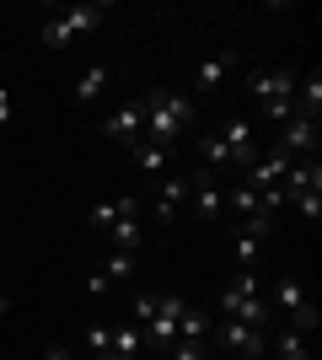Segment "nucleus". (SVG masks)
<instances>
[{
    "instance_id": "obj_1",
    "label": "nucleus",
    "mask_w": 322,
    "mask_h": 360,
    "mask_svg": "<svg viewBox=\"0 0 322 360\" xmlns=\"http://www.w3.org/2000/svg\"><path fill=\"white\" fill-rule=\"evenodd\" d=\"M188 124H194V103H183L177 91H151L145 97V146L172 150Z\"/></svg>"
},
{
    "instance_id": "obj_2",
    "label": "nucleus",
    "mask_w": 322,
    "mask_h": 360,
    "mask_svg": "<svg viewBox=\"0 0 322 360\" xmlns=\"http://www.w3.org/2000/svg\"><path fill=\"white\" fill-rule=\"evenodd\" d=\"M247 86H253L258 108H263L274 124H285V119L295 113V75H290V70H258Z\"/></svg>"
},
{
    "instance_id": "obj_3",
    "label": "nucleus",
    "mask_w": 322,
    "mask_h": 360,
    "mask_svg": "<svg viewBox=\"0 0 322 360\" xmlns=\"http://www.w3.org/2000/svg\"><path fill=\"white\" fill-rule=\"evenodd\" d=\"M274 215H247L242 231H236V242H231V258H236V269H258V253L263 242H269V231H274Z\"/></svg>"
},
{
    "instance_id": "obj_4",
    "label": "nucleus",
    "mask_w": 322,
    "mask_h": 360,
    "mask_svg": "<svg viewBox=\"0 0 322 360\" xmlns=\"http://www.w3.org/2000/svg\"><path fill=\"white\" fill-rule=\"evenodd\" d=\"M177 317H183V301H177V296H156V317L140 328L156 355H167V349L177 345Z\"/></svg>"
},
{
    "instance_id": "obj_5",
    "label": "nucleus",
    "mask_w": 322,
    "mask_h": 360,
    "mask_svg": "<svg viewBox=\"0 0 322 360\" xmlns=\"http://www.w3.org/2000/svg\"><path fill=\"white\" fill-rule=\"evenodd\" d=\"M220 146H226L231 167H242V172L263 156V150H258V124H253V119H226V129H220Z\"/></svg>"
},
{
    "instance_id": "obj_6",
    "label": "nucleus",
    "mask_w": 322,
    "mask_h": 360,
    "mask_svg": "<svg viewBox=\"0 0 322 360\" xmlns=\"http://www.w3.org/2000/svg\"><path fill=\"white\" fill-rule=\"evenodd\" d=\"M215 339H220L236 360H263L269 355V328H247V323H231L226 317V323L215 328Z\"/></svg>"
},
{
    "instance_id": "obj_7",
    "label": "nucleus",
    "mask_w": 322,
    "mask_h": 360,
    "mask_svg": "<svg viewBox=\"0 0 322 360\" xmlns=\"http://www.w3.org/2000/svg\"><path fill=\"white\" fill-rule=\"evenodd\" d=\"M188 199H194V215L199 221H220L226 215V188H220V178L215 172H188Z\"/></svg>"
},
{
    "instance_id": "obj_8",
    "label": "nucleus",
    "mask_w": 322,
    "mask_h": 360,
    "mask_svg": "<svg viewBox=\"0 0 322 360\" xmlns=\"http://www.w3.org/2000/svg\"><path fill=\"white\" fill-rule=\"evenodd\" d=\"M102 129H107V140H119V146L135 150L140 140H145V103H123V108H113V113L102 119Z\"/></svg>"
},
{
    "instance_id": "obj_9",
    "label": "nucleus",
    "mask_w": 322,
    "mask_h": 360,
    "mask_svg": "<svg viewBox=\"0 0 322 360\" xmlns=\"http://www.w3.org/2000/svg\"><path fill=\"white\" fill-rule=\"evenodd\" d=\"M274 146L285 150L290 162H295V156H307V150L317 156V119H301V113H290V119L279 124V140H274Z\"/></svg>"
},
{
    "instance_id": "obj_10",
    "label": "nucleus",
    "mask_w": 322,
    "mask_h": 360,
    "mask_svg": "<svg viewBox=\"0 0 322 360\" xmlns=\"http://www.w3.org/2000/svg\"><path fill=\"white\" fill-rule=\"evenodd\" d=\"M285 167H290V156H285L279 146H269V156H258V162L247 167V172H242V183H247V188H258V194H263V188H279Z\"/></svg>"
},
{
    "instance_id": "obj_11",
    "label": "nucleus",
    "mask_w": 322,
    "mask_h": 360,
    "mask_svg": "<svg viewBox=\"0 0 322 360\" xmlns=\"http://www.w3.org/2000/svg\"><path fill=\"white\" fill-rule=\"evenodd\" d=\"M183 199H188V172H183V178H161V183H156V205H151L156 226H172V221H177Z\"/></svg>"
},
{
    "instance_id": "obj_12",
    "label": "nucleus",
    "mask_w": 322,
    "mask_h": 360,
    "mask_svg": "<svg viewBox=\"0 0 322 360\" xmlns=\"http://www.w3.org/2000/svg\"><path fill=\"white\" fill-rule=\"evenodd\" d=\"M231 65H236V54H210V60L199 65V70H194V91H199V97H215V91H220V81H226L231 75Z\"/></svg>"
},
{
    "instance_id": "obj_13",
    "label": "nucleus",
    "mask_w": 322,
    "mask_h": 360,
    "mask_svg": "<svg viewBox=\"0 0 322 360\" xmlns=\"http://www.w3.org/2000/svg\"><path fill=\"white\" fill-rule=\"evenodd\" d=\"M119 215H140V199L135 194H119V199H102V205H92V215L86 221L97 226V231H107V226L119 221Z\"/></svg>"
},
{
    "instance_id": "obj_14",
    "label": "nucleus",
    "mask_w": 322,
    "mask_h": 360,
    "mask_svg": "<svg viewBox=\"0 0 322 360\" xmlns=\"http://www.w3.org/2000/svg\"><path fill=\"white\" fill-rule=\"evenodd\" d=\"M301 307H307V290H301V280H295V274H285V280L274 285V312L285 317V323H290V317L301 312Z\"/></svg>"
},
{
    "instance_id": "obj_15",
    "label": "nucleus",
    "mask_w": 322,
    "mask_h": 360,
    "mask_svg": "<svg viewBox=\"0 0 322 360\" xmlns=\"http://www.w3.org/2000/svg\"><path fill=\"white\" fill-rule=\"evenodd\" d=\"M102 16H107V6H70V11H60V22L76 32V38H86V32L102 27Z\"/></svg>"
},
{
    "instance_id": "obj_16",
    "label": "nucleus",
    "mask_w": 322,
    "mask_h": 360,
    "mask_svg": "<svg viewBox=\"0 0 322 360\" xmlns=\"http://www.w3.org/2000/svg\"><path fill=\"white\" fill-rule=\"evenodd\" d=\"M215 323L199 312V307H183V317H177V339H188V345H210Z\"/></svg>"
},
{
    "instance_id": "obj_17",
    "label": "nucleus",
    "mask_w": 322,
    "mask_h": 360,
    "mask_svg": "<svg viewBox=\"0 0 322 360\" xmlns=\"http://www.w3.org/2000/svg\"><path fill=\"white\" fill-rule=\"evenodd\" d=\"M295 113L301 119H317L322 113V70H311L301 86H295Z\"/></svg>"
},
{
    "instance_id": "obj_18",
    "label": "nucleus",
    "mask_w": 322,
    "mask_h": 360,
    "mask_svg": "<svg viewBox=\"0 0 322 360\" xmlns=\"http://www.w3.org/2000/svg\"><path fill=\"white\" fill-rule=\"evenodd\" d=\"M140 345H145L140 323H119V328H113V345H107V355H113V360H135Z\"/></svg>"
},
{
    "instance_id": "obj_19",
    "label": "nucleus",
    "mask_w": 322,
    "mask_h": 360,
    "mask_svg": "<svg viewBox=\"0 0 322 360\" xmlns=\"http://www.w3.org/2000/svg\"><path fill=\"white\" fill-rule=\"evenodd\" d=\"M135 167L145 172V178H167L172 150H161V146H145V140H140V146H135Z\"/></svg>"
},
{
    "instance_id": "obj_20",
    "label": "nucleus",
    "mask_w": 322,
    "mask_h": 360,
    "mask_svg": "<svg viewBox=\"0 0 322 360\" xmlns=\"http://www.w3.org/2000/svg\"><path fill=\"white\" fill-rule=\"evenodd\" d=\"M107 242L123 248V253H140V221H135V215H119V221L107 226Z\"/></svg>"
},
{
    "instance_id": "obj_21",
    "label": "nucleus",
    "mask_w": 322,
    "mask_h": 360,
    "mask_svg": "<svg viewBox=\"0 0 322 360\" xmlns=\"http://www.w3.org/2000/svg\"><path fill=\"white\" fill-rule=\"evenodd\" d=\"M102 91H107V65L81 70V81H76V103H92V97H102Z\"/></svg>"
},
{
    "instance_id": "obj_22",
    "label": "nucleus",
    "mask_w": 322,
    "mask_h": 360,
    "mask_svg": "<svg viewBox=\"0 0 322 360\" xmlns=\"http://www.w3.org/2000/svg\"><path fill=\"white\" fill-rule=\"evenodd\" d=\"M269 355H274V360H311V349H307V339H301V333L285 328L274 345H269Z\"/></svg>"
},
{
    "instance_id": "obj_23",
    "label": "nucleus",
    "mask_w": 322,
    "mask_h": 360,
    "mask_svg": "<svg viewBox=\"0 0 322 360\" xmlns=\"http://www.w3.org/2000/svg\"><path fill=\"white\" fill-rule=\"evenodd\" d=\"M135 264H140V253H123V248H113V253L102 258V274H107V285H113V280H129V274H135Z\"/></svg>"
},
{
    "instance_id": "obj_24",
    "label": "nucleus",
    "mask_w": 322,
    "mask_h": 360,
    "mask_svg": "<svg viewBox=\"0 0 322 360\" xmlns=\"http://www.w3.org/2000/svg\"><path fill=\"white\" fill-rule=\"evenodd\" d=\"M199 162H204V172H215V167H231V156H226V146H220V135H204V140H199Z\"/></svg>"
},
{
    "instance_id": "obj_25",
    "label": "nucleus",
    "mask_w": 322,
    "mask_h": 360,
    "mask_svg": "<svg viewBox=\"0 0 322 360\" xmlns=\"http://www.w3.org/2000/svg\"><path fill=\"white\" fill-rule=\"evenodd\" d=\"M226 205H231V210H236V215L247 221V215H258V188H247V183H236V188L226 194Z\"/></svg>"
},
{
    "instance_id": "obj_26",
    "label": "nucleus",
    "mask_w": 322,
    "mask_h": 360,
    "mask_svg": "<svg viewBox=\"0 0 322 360\" xmlns=\"http://www.w3.org/2000/svg\"><path fill=\"white\" fill-rule=\"evenodd\" d=\"M43 44H48V49H76L81 38H76L70 27H65L60 16H48V22H43Z\"/></svg>"
},
{
    "instance_id": "obj_27",
    "label": "nucleus",
    "mask_w": 322,
    "mask_h": 360,
    "mask_svg": "<svg viewBox=\"0 0 322 360\" xmlns=\"http://www.w3.org/2000/svg\"><path fill=\"white\" fill-rule=\"evenodd\" d=\"M317 323H322L317 301H307V307H301V312L290 317V333H301V339H307V333H317Z\"/></svg>"
},
{
    "instance_id": "obj_28",
    "label": "nucleus",
    "mask_w": 322,
    "mask_h": 360,
    "mask_svg": "<svg viewBox=\"0 0 322 360\" xmlns=\"http://www.w3.org/2000/svg\"><path fill=\"white\" fill-rule=\"evenodd\" d=\"M290 205H295V210H301V215H307L311 226L322 221V188H307V194H301V199H290Z\"/></svg>"
},
{
    "instance_id": "obj_29",
    "label": "nucleus",
    "mask_w": 322,
    "mask_h": 360,
    "mask_svg": "<svg viewBox=\"0 0 322 360\" xmlns=\"http://www.w3.org/2000/svg\"><path fill=\"white\" fill-rule=\"evenodd\" d=\"M167 360H204V345H188V339H177V345L167 349Z\"/></svg>"
},
{
    "instance_id": "obj_30",
    "label": "nucleus",
    "mask_w": 322,
    "mask_h": 360,
    "mask_svg": "<svg viewBox=\"0 0 322 360\" xmlns=\"http://www.w3.org/2000/svg\"><path fill=\"white\" fill-rule=\"evenodd\" d=\"M151 317H156V296H145V290H140V296H135V323L145 328Z\"/></svg>"
},
{
    "instance_id": "obj_31",
    "label": "nucleus",
    "mask_w": 322,
    "mask_h": 360,
    "mask_svg": "<svg viewBox=\"0 0 322 360\" xmlns=\"http://www.w3.org/2000/svg\"><path fill=\"white\" fill-rule=\"evenodd\" d=\"M86 345H92V355H107V345H113V328H102V323H97V328L86 333Z\"/></svg>"
},
{
    "instance_id": "obj_32",
    "label": "nucleus",
    "mask_w": 322,
    "mask_h": 360,
    "mask_svg": "<svg viewBox=\"0 0 322 360\" xmlns=\"http://www.w3.org/2000/svg\"><path fill=\"white\" fill-rule=\"evenodd\" d=\"M86 296H107V274H102V269L86 274Z\"/></svg>"
},
{
    "instance_id": "obj_33",
    "label": "nucleus",
    "mask_w": 322,
    "mask_h": 360,
    "mask_svg": "<svg viewBox=\"0 0 322 360\" xmlns=\"http://www.w3.org/2000/svg\"><path fill=\"white\" fill-rule=\"evenodd\" d=\"M6 124H11V91L0 86V129H6Z\"/></svg>"
},
{
    "instance_id": "obj_34",
    "label": "nucleus",
    "mask_w": 322,
    "mask_h": 360,
    "mask_svg": "<svg viewBox=\"0 0 322 360\" xmlns=\"http://www.w3.org/2000/svg\"><path fill=\"white\" fill-rule=\"evenodd\" d=\"M43 360H70V349H60V345H54V349H48Z\"/></svg>"
},
{
    "instance_id": "obj_35",
    "label": "nucleus",
    "mask_w": 322,
    "mask_h": 360,
    "mask_svg": "<svg viewBox=\"0 0 322 360\" xmlns=\"http://www.w3.org/2000/svg\"><path fill=\"white\" fill-rule=\"evenodd\" d=\"M6 307H11V296H6V290H0V312H6Z\"/></svg>"
},
{
    "instance_id": "obj_36",
    "label": "nucleus",
    "mask_w": 322,
    "mask_h": 360,
    "mask_svg": "<svg viewBox=\"0 0 322 360\" xmlns=\"http://www.w3.org/2000/svg\"><path fill=\"white\" fill-rule=\"evenodd\" d=\"M97 360H113V355H97Z\"/></svg>"
},
{
    "instance_id": "obj_37",
    "label": "nucleus",
    "mask_w": 322,
    "mask_h": 360,
    "mask_svg": "<svg viewBox=\"0 0 322 360\" xmlns=\"http://www.w3.org/2000/svg\"><path fill=\"white\" fill-rule=\"evenodd\" d=\"M269 360H274V355H269Z\"/></svg>"
}]
</instances>
